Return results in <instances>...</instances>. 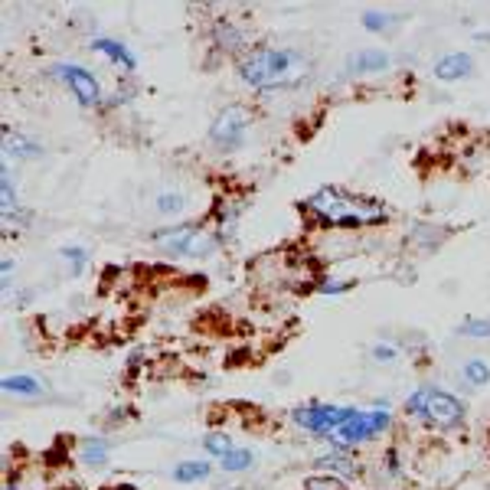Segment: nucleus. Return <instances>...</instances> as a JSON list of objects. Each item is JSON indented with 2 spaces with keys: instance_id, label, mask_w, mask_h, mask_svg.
Returning a JSON list of instances; mask_svg holds the SVG:
<instances>
[{
  "instance_id": "f257e3e1",
  "label": "nucleus",
  "mask_w": 490,
  "mask_h": 490,
  "mask_svg": "<svg viewBox=\"0 0 490 490\" xmlns=\"http://www.w3.org/2000/svg\"><path fill=\"white\" fill-rule=\"evenodd\" d=\"M298 210L320 229H373L392 222V210L369 193H353L340 183L318 187L310 196H304Z\"/></svg>"
},
{
  "instance_id": "f03ea898",
  "label": "nucleus",
  "mask_w": 490,
  "mask_h": 490,
  "mask_svg": "<svg viewBox=\"0 0 490 490\" xmlns=\"http://www.w3.org/2000/svg\"><path fill=\"white\" fill-rule=\"evenodd\" d=\"M310 73H314V65H310L308 53L294 46H271V43H255L236 63V75L242 79V85H249L259 95L301 89Z\"/></svg>"
},
{
  "instance_id": "7ed1b4c3",
  "label": "nucleus",
  "mask_w": 490,
  "mask_h": 490,
  "mask_svg": "<svg viewBox=\"0 0 490 490\" xmlns=\"http://www.w3.org/2000/svg\"><path fill=\"white\" fill-rule=\"evenodd\" d=\"M402 412H406V418L422 425L425 432L438 435H455L467 425V402L432 383H422L408 392L406 402H402Z\"/></svg>"
},
{
  "instance_id": "20e7f679",
  "label": "nucleus",
  "mask_w": 490,
  "mask_h": 490,
  "mask_svg": "<svg viewBox=\"0 0 490 490\" xmlns=\"http://www.w3.org/2000/svg\"><path fill=\"white\" fill-rule=\"evenodd\" d=\"M151 242L161 255L173 261H203L216 255L220 236L212 232L210 220H187V222H163L151 229Z\"/></svg>"
},
{
  "instance_id": "39448f33",
  "label": "nucleus",
  "mask_w": 490,
  "mask_h": 490,
  "mask_svg": "<svg viewBox=\"0 0 490 490\" xmlns=\"http://www.w3.org/2000/svg\"><path fill=\"white\" fill-rule=\"evenodd\" d=\"M392 428V408L389 402H373V408H359L353 406L350 418L337 428L330 438H327V448H340V451H359L369 441L383 438Z\"/></svg>"
},
{
  "instance_id": "423d86ee",
  "label": "nucleus",
  "mask_w": 490,
  "mask_h": 490,
  "mask_svg": "<svg viewBox=\"0 0 490 490\" xmlns=\"http://www.w3.org/2000/svg\"><path fill=\"white\" fill-rule=\"evenodd\" d=\"M252 108L242 105V102H232V105H222L220 112L212 114L210 128H206V138H210L212 151L220 154H236L242 151L245 141H249V131H252Z\"/></svg>"
},
{
  "instance_id": "0eeeda50",
  "label": "nucleus",
  "mask_w": 490,
  "mask_h": 490,
  "mask_svg": "<svg viewBox=\"0 0 490 490\" xmlns=\"http://www.w3.org/2000/svg\"><path fill=\"white\" fill-rule=\"evenodd\" d=\"M49 75L56 82H63L65 92L75 98V105L79 108H105V89H102V82L92 69H85L82 63H73V59H65V63H53L49 65Z\"/></svg>"
},
{
  "instance_id": "6e6552de",
  "label": "nucleus",
  "mask_w": 490,
  "mask_h": 490,
  "mask_svg": "<svg viewBox=\"0 0 490 490\" xmlns=\"http://www.w3.org/2000/svg\"><path fill=\"white\" fill-rule=\"evenodd\" d=\"M350 412L353 406H337V402H301V406L291 408V422L301 432H308L310 438L327 441L350 418Z\"/></svg>"
},
{
  "instance_id": "1a4fd4ad",
  "label": "nucleus",
  "mask_w": 490,
  "mask_h": 490,
  "mask_svg": "<svg viewBox=\"0 0 490 490\" xmlns=\"http://www.w3.org/2000/svg\"><path fill=\"white\" fill-rule=\"evenodd\" d=\"M210 43L220 49L222 56H236V63L252 49V40H249L245 26L239 24V20H232V16H216V20H212Z\"/></svg>"
},
{
  "instance_id": "9d476101",
  "label": "nucleus",
  "mask_w": 490,
  "mask_h": 490,
  "mask_svg": "<svg viewBox=\"0 0 490 490\" xmlns=\"http://www.w3.org/2000/svg\"><path fill=\"white\" fill-rule=\"evenodd\" d=\"M89 49L92 53H98V56H105L122 75L138 73V56H134V49H131L124 40H114V36H92Z\"/></svg>"
},
{
  "instance_id": "9b49d317",
  "label": "nucleus",
  "mask_w": 490,
  "mask_h": 490,
  "mask_svg": "<svg viewBox=\"0 0 490 490\" xmlns=\"http://www.w3.org/2000/svg\"><path fill=\"white\" fill-rule=\"evenodd\" d=\"M392 56L386 49L379 46H367V49H357L347 56V75L353 79H367V75H379V73H389Z\"/></svg>"
},
{
  "instance_id": "f8f14e48",
  "label": "nucleus",
  "mask_w": 490,
  "mask_h": 490,
  "mask_svg": "<svg viewBox=\"0 0 490 490\" xmlns=\"http://www.w3.org/2000/svg\"><path fill=\"white\" fill-rule=\"evenodd\" d=\"M471 73H474V56H471V53H461V49H455V53H445V56L435 59V65H432V75L438 82H445V85L465 82Z\"/></svg>"
},
{
  "instance_id": "ddd939ff",
  "label": "nucleus",
  "mask_w": 490,
  "mask_h": 490,
  "mask_svg": "<svg viewBox=\"0 0 490 490\" xmlns=\"http://www.w3.org/2000/svg\"><path fill=\"white\" fill-rule=\"evenodd\" d=\"M314 467L318 474H334V477H343V481H350L359 474V465L353 451H340V448H327L324 455L314 457Z\"/></svg>"
},
{
  "instance_id": "4468645a",
  "label": "nucleus",
  "mask_w": 490,
  "mask_h": 490,
  "mask_svg": "<svg viewBox=\"0 0 490 490\" xmlns=\"http://www.w3.org/2000/svg\"><path fill=\"white\" fill-rule=\"evenodd\" d=\"M112 445L114 441L108 438V435H85V438L79 441V461L85 467H92V471H102V467H108V457H112Z\"/></svg>"
},
{
  "instance_id": "2eb2a0df",
  "label": "nucleus",
  "mask_w": 490,
  "mask_h": 490,
  "mask_svg": "<svg viewBox=\"0 0 490 490\" xmlns=\"http://www.w3.org/2000/svg\"><path fill=\"white\" fill-rule=\"evenodd\" d=\"M4 157H14V161H36L43 157L40 141L26 138L20 131H10V124H4Z\"/></svg>"
},
{
  "instance_id": "dca6fc26",
  "label": "nucleus",
  "mask_w": 490,
  "mask_h": 490,
  "mask_svg": "<svg viewBox=\"0 0 490 490\" xmlns=\"http://www.w3.org/2000/svg\"><path fill=\"white\" fill-rule=\"evenodd\" d=\"M0 389L7 392V396H20V399H36L46 392V383H43L40 376H30V373H7L0 379Z\"/></svg>"
},
{
  "instance_id": "f3484780",
  "label": "nucleus",
  "mask_w": 490,
  "mask_h": 490,
  "mask_svg": "<svg viewBox=\"0 0 490 490\" xmlns=\"http://www.w3.org/2000/svg\"><path fill=\"white\" fill-rule=\"evenodd\" d=\"M210 474H212V465L206 457H183V461L173 465L171 477L177 484H203Z\"/></svg>"
},
{
  "instance_id": "a211bd4d",
  "label": "nucleus",
  "mask_w": 490,
  "mask_h": 490,
  "mask_svg": "<svg viewBox=\"0 0 490 490\" xmlns=\"http://www.w3.org/2000/svg\"><path fill=\"white\" fill-rule=\"evenodd\" d=\"M445 239H448V229L435 226V222H412L408 226V242L422 245V249H438Z\"/></svg>"
},
{
  "instance_id": "6ab92c4d",
  "label": "nucleus",
  "mask_w": 490,
  "mask_h": 490,
  "mask_svg": "<svg viewBox=\"0 0 490 490\" xmlns=\"http://www.w3.org/2000/svg\"><path fill=\"white\" fill-rule=\"evenodd\" d=\"M216 467H220V471H226V474L252 471V467H255V451L252 448H239V445H236V448L229 451L222 461H216Z\"/></svg>"
},
{
  "instance_id": "aec40b11",
  "label": "nucleus",
  "mask_w": 490,
  "mask_h": 490,
  "mask_svg": "<svg viewBox=\"0 0 490 490\" xmlns=\"http://www.w3.org/2000/svg\"><path fill=\"white\" fill-rule=\"evenodd\" d=\"M396 24H399V14H392V10H363L359 14V26L367 33H389Z\"/></svg>"
},
{
  "instance_id": "412c9836",
  "label": "nucleus",
  "mask_w": 490,
  "mask_h": 490,
  "mask_svg": "<svg viewBox=\"0 0 490 490\" xmlns=\"http://www.w3.org/2000/svg\"><path fill=\"white\" fill-rule=\"evenodd\" d=\"M461 379H465L467 386H474V389H484V386H490V363L484 357L465 359V367H461Z\"/></svg>"
},
{
  "instance_id": "4be33fe9",
  "label": "nucleus",
  "mask_w": 490,
  "mask_h": 490,
  "mask_svg": "<svg viewBox=\"0 0 490 490\" xmlns=\"http://www.w3.org/2000/svg\"><path fill=\"white\" fill-rule=\"evenodd\" d=\"M232 448H236V441H232L229 432H222V428H212V432L203 435V451L210 457H216V461H222Z\"/></svg>"
},
{
  "instance_id": "5701e85b",
  "label": "nucleus",
  "mask_w": 490,
  "mask_h": 490,
  "mask_svg": "<svg viewBox=\"0 0 490 490\" xmlns=\"http://www.w3.org/2000/svg\"><path fill=\"white\" fill-rule=\"evenodd\" d=\"M154 210L161 216H180V212L187 210V196L180 193V190H163V193H157Z\"/></svg>"
},
{
  "instance_id": "b1692460",
  "label": "nucleus",
  "mask_w": 490,
  "mask_h": 490,
  "mask_svg": "<svg viewBox=\"0 0 490 490\" xmlns=\"http://www.w3.org/2000/svg\"><path fill=\"white\" fill-rule=\"evenodd\" d=\"M59 259L69 261V269H73V278H79L82 271H85V265L92 261V252L85 249V245H63V249H59Z\"/></svg>"
},
{
  "instance_id": "393cba45",
  "label": "nucleus",
  "mask_w": 490,
  "mask_h": 490,
  "mask_svg": "<svg viewBox=\"0 0 490 490\" xmlns=\"http://www.w3.org/2000/svg\"><path fill=\"white\" fill-rule=\"evenodd\" d=\"M457 337L465 340H490V320L487 318H465L455 327Z\"/></svg>"
},
{
  "instance_id": "a878e982",
  "label": "nucleus",
  "mask_w": 490,
  "mask_h": 490,
  "mask_svg": "<svg viewBox=\"0 0 490 490\" xmlns=\"http://www.w3.org/2000/svg\"><path fill=\"white\" fill-rule=\"evenodd\" d=\"M0 206H4V210H14V206H20V196H16V180H14V173H10L7 163H4V171H0Z\"/></svg>"
},
{
  "instance_id": "bb28decb",
  "label": "nucleus",
  "mask_w": 490,
  "mask_h": 490,
  "mask_svg": "<svg viewBox=\"0 0 490 490\" xmlns=\"http://www.w3.org/2000/svg\"><path fill=\"white\" fill-rule=\"evenodd\" d=\"M301 490H350L343 477H334V474H310L304 477Z\"/></svg>"
},
{
  "instance_id": "cd10ccee",
  "label": "nucleus",
  "mask_w": 490,
  "mask_h": 490,
  "mask_svg": "<svg viewBox=\"0 0 490 490\" xmlns=\"http://www.w3.org/2000/svg\"><path fill=\"white\" fill-rule=\"evenodd\" d=\"M4 226H16V229H30L33 226V210H26L24 203L14 206V210H4Z\"/></svg>"
},
{
  "instance_id": "c85d7f7f",
  "label": "nucleus",
  "mask_w": 490,
  "mask_h": 490,
  "mask_svg": "<svg viewBox=\"0 0 490 490\" xmlns=\"http://www.w3.org/2000/svg\"><path fill=\"white\" fill-rule=\"evenodd\" d=\"M353 285L357 281H340V278H324L318 285V294H324V298H340V294L353 291Z\"/></svg>"
},
{
  "instance_id": "c756f323",
  "label": "nucleus",
  "mask_w": 490,
  "mask_h": 490,
  "mask_svg": "<svg viewBox=\"0 0 490 490\" xmlns=\"http://www.w3.org/2000/svg\"><path fill=\"white\" fill-rule=\"evenodd\" d=\"M379 467H383L389 477H399L402 467H406V465H402V457H399V448H386L383 457H379Z\"/></svg>"
},
{
  "instance_id": "7c9ffc66",
  "label": "nucleus",
  "mask_w": 490,
  "mask_h": 490,
  "mask_svg": "<svg viewBox=\"0 0 490 490\" xmlns=\"http://www.w3.org/2000/svg\"><path fill=\"white\" fill-rule=\"evenodd\" d=\"M369 357H373L376 363H396V359H399V347H392V343H373V347H369Z\"/></svg>"
},
{
  "instance_id": "2f4dec72",
  "label": "nucleus",
  "mask_w": 490,
  "mask_h": 490,
  "mask_svg": "<svg viewBox=\"0 0 490 490\" xmlns=\"http://www.w3.org/2000/svg\"><path fill=\"white\" fill-rule=\"evenodd\" d=\"M0 271H4V285H7L10 275L16 271V261H14V259H4V261H0Z\"/></svg>"
},
{
  "instance_id": "473e14b6",
  "label": "nucleus",
  "mask_w": 490,
  "mask_h": 490,
  "mask_svg": "<svg viewBox=\"0 0 490 490\" xmlns=\"http://www.w3.org/2000/svg\"><path fill=\"white\" fill-rule=\"evenodd\" d=\"M4 490H20V484H16V481H7V484H4Z\"/></svg>"
},
{
  "instance_id": "72a5a7b5",
  "label": "nucleus",
  "mask_w": 490,
  "mask_h": 490,
  "mask_svg": "<svg viewBox=\"0 0 490 490\" xmlns=\"http://www.w3.org/2000/svg\"><path fill=\"white\" fill-rule=\"evenodd\" d=\"M232 490H242V487H232Z\"/></svg>"
}]
</instances>
